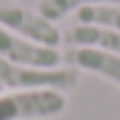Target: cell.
Segmentation results:
<instances>
[{"mask_svg":"<svg viewBox=\"0 0 120 120\" xmlns=\"http://www.w3.org/2000/svg\"><path fill=\"white\" fill-rule=\"evenodd\" d=\"M67 112V95L56 90H6L0 120H53Z\"/></svg>","mask_w":120,"mask_h":120,"instance_id":"cell-1","label":"cell"},{"mask_svg":"<svg viewBox=\"0 0 120 120\" xmlns=\"http://www.w3.org/2000/svg\"><path fill=\"white\" fill-rule=\"evenodd\" d=\"M81 73L70 64L61 67H25L0 59V84L6 90H56L67 92L78 87Z\"/></svg>","mask_w":120,"mask_h":120,"instance_id":"cell-2","label":"cell"},{"mask_svg":"<svg viewBox=\"0 0 120 120\" xmlns=\"http://www.w3.org/2000/svg\"><path fill=\"white\" fill-rule=\"evenodd\" d=\"M0 28L20 34L31 42L48 45V48H59L64 42V34L59 31L56 22L45 20L36 8H31L25 3H17V0H0Z\"/></svg>","mask_w":120,"mask_h":120,"instance_id":"cell-3","label":"cell"},{"mask_svg":"<svg viewBox=\"0 0 120 120\" xmlns=\"http://www.w3.org/2000/svg\"><path fill=\"white\" fill-rule=\"evenodd\" d=\"M0 59L11 64H25V67H61L64 53L59 48H48V45L31 42L20 34L0 28Z\"/></svg>","mask_w":120,"mask_h":120,"instance_id":"cell-4","label":"cell"},{"mask_svg":"<svg viewBox=\"0 0 120 120\" xmlns=\"http://www.w3.org/2000/svg\"><path fill=\"white\" fill-rule=\"evenodd\" d=\"M64 64L75 67L78 73H92L106 78L109 84L120 87V56L95 50V48H67L64 50Z\"/></svg>","mask_w":120,"mask_h":120,"instance_id":"cell-5","label":"cell"},{"mask_svg":"<svg viewBox=\"0 0 120 120\" xmlns=\"http://www.w3.org/2000/svg\"><path fill=\"white\" fill-rule=\"evenodd\" d=\"M64 42H67V48H95V50H106V53L120 56V31L73 22V28L64 31Z\"/></svg>","mask_w":120,"mask_h":120,"instance_id":"cell-6","label":"cell"},{"mask_svg":"<svg viewBox=\"0 0 120 120\" xmlns=\"http://www.w3.org/2000/svg\"><path fill=\"white\" fill-rule=\"evenodd\" d=\"M78 25H95V28L120 31V3H95L81 11H75Z\"/></svg>","mask_w":120,"mask_h":120,"instance_id":"cell-7","label":"cell"},{"mask_svg":"<svg viewBox=\"0 0 120 120\" xmlns=\"http://www.w3.org/2000/svg\"><path fill=\"white\" fill-rule=\"evenodd\" d=\"M95 3H120V0H39L34 8L45 20L59 22V20L75 14V11H81V8H87V6H95Z\"/></svg>","mask_w":120,"mask_h":120,"instance_id":"cell-8","label":"cell"},{"mask_svg":"<svg viewBox=\"0 0 120 120\" xmlns=\"http://www.w3.org/2000/svg\"><path fill=\"white\" fill-rule=\"evenodd\" d=\"M3 92H6V87H3V84H0V95H3Z\"/></svg>","mask_w":120,"mask_h":120,"instance_id":"cell-9","label":"cell"}]
</instances>
